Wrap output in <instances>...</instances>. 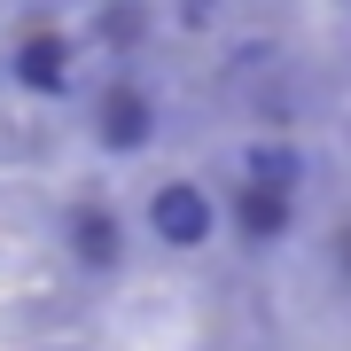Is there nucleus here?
I'll return each instance as SVG.
<instances>
[{
    "label": "nucleus",
    "mask_w": 351,
    "mask_h": 351,
    "mask_svg": "<svg viewBox=\"0 0 351 351\" xmlns=\"http://www.w3.org/2000/svg\"><path fill=\"white\" fill-rule=\"evenodd\" d=\"M16 86L24 94H63L71 86V39L63 32H24L16 39Z\"/></svg>",
    "instance_id": "20e7f679"
},
{
    "label": "nucleus",
    "mask_w": 351,
    "mask_h": 351,
    "mask_svg": "<svg viewBox=\"0 0 351 351\" xmlns=\"http://www.w3.org/2000/svg\"><path fill=\"white\" fill-rule=\"evenodd\" d=\"M297 172H304V156H289V149H250V180H242V188L289 195V188H297Z\"/></svg>",
    "instance_id": "423d86ee"
},
{
    "label": "nucleus",
    "mask_w": 351,
    "mask_h": 351,
    "mask_svg": "<svg viewBox=\"0 0 351 351\" xmlns=\"http://www.w3.org/2000/svg\"><path fill=\"white\" fill-rule=\"evenodd\" d=\"M94 133H101V149H117V156L149 149V133H156V101L141 94V86H110V94L94 101Z\"/></svg>",
    "instance_id": "f257e3e1"
},
{
    "label": "nucleus",
    "mask_w": 351,
    "mask_h": 351,
    "mask_svg": "<svg viewBox=\"0 0 351 351\" xmlns=\"http://www.w3.org/2000/svg\"><path fill=\"white\" fill-rule=\"evenodd\" d=\"M71 258L86 265V274H117V265H125V226H117V211L78 203L71 211Z\"/></svg>",
    "instance_id": "f03ea898"
},
{
    "label": "nucleus",
    "mask_w": 351,
    "mask_h": 351,
    "mask_svg": "<svg viewBox=\"0 0 351 351\" xmlns=\"http://www.w3.org/2000/svg\"><path fill=\"white\" fill-rule=\"evenodd\" d=\"M149 226H156L164 242H180V250H195V242L211 234V195H203V188H188V180H172V188H156Z\"/></svg>",
    "instance_id": "7ed1b4c3"
},
{
    "label": "nucleus",
    "mask_w": 351,
    "mask_h": 351,
    "mask_svg": "<svg viewBox=\"0 0 351 351\" xmlns=\"http://www.w3.org/2000/svg\"><path fill=\"white\" fill-rule=\"evenodd\" d=\"M234 226L250 242H281L289 234V195H265V188H234Z\"/></svg>",
    "instance_id": "39448f33"
}]
</instances>
